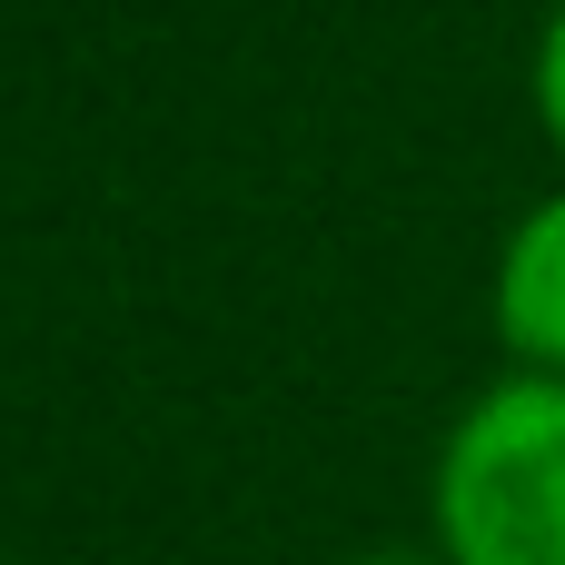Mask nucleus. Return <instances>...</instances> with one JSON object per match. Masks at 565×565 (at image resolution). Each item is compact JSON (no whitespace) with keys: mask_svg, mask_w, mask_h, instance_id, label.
<instances>
[{"mask_svg":"<svg viewBox=\"0 0 565 565\" xmlns=\"http://www.w3.org/2000/svg\"><path fill=\"white\" fill-rule=\"evenodd\" d=\"M536 119H546V139L565 149V10L546 20V40H536Z\"/></svg>","mask_w":565,"mask_h":565,"instance_id":"obj_3","label":"nucleus"},{"mask_svg":"<svg viewBox=\"0 0 565 565\" xmlns=\"http://www.w3.org/2000/svg\"><path fill=\"white\" fill-rule=\"evenodd\" d=\"M437 556L565 565V377H497L437 447Z\"/></svg>","mask_w":565,"mask_h":565,"instance_id":"obj_1","label":"nucleus"},{"mask_svg":"<svg viewBox=\"0 0 565 565\" xmlns=\"http://www.w3.org/2000/svg\"><path fill=\"white\" fill-rule=\"evenodd\" d=\"M358 565H447V556H437V546H427V556H358Z\"/></svg>","mask_w":565,"mask_h":565,"instance_id":"obj_4","label":"nucleus"},{"mask_svg":"<svg viewBox=\"0 0 565 565\" xmlns=\"http://www.w3.org/2000/svg\"><path fill=\"white\" fill-rule=\"evenodd\" d=\"M0 565H20V556H0Z\"/></svg>","mask_w":565,"mask_h":565,"instance_id":"obj_5","label":"nucleus"},{"mask_svg":"<svg viewBox=\"0 0 565 565\" xmlns=\"http://www.w3.org/2000/svg\"><path fill=\"white\" fill-rule=\"evenodd\" d=\"M497 338L526 377H565V189L536 199L497 248Z\"/></svg>","mask_w":565,"mask_h":565,"instance_id":"obj_2","label":"nucleus"}]
</instances>
